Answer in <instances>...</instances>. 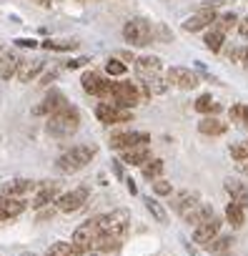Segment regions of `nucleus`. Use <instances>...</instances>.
I'll list each match as a JSON object with an SVG mask.
<instances>
[{"label":"nucleus","instance_id":"f257e3e1","mask_svg":"<svg viewBox=\"0 0 248 256\" xmlns=\"http://www.w3.org/2000/svg\"><path fill=\"white\" fill-rule=\"evenodd\" d=\"M45 128H48V134H50L53 138H68V136H73L78 128H80V110H78L75 106L65 103L60 110H55V113L48 118Z\"/></svg>","mask_w":248,"mask_h":256},{"label":"nucleus","instance_id":"f03ea898","mask_svg":"<svg viewBox=\"0 0 248 256\" xmlns=\"http://www.w3.org/2000/svg\"><path fill=\"white\" fill-rule=\"evenodd\" d=\"M146 98H151V93H148V88L146 86H136V83H131V80H120V83H113L110 86V100H113V106H118V108H133V106H138V103H143ZM108 100V103H110Z\"/></svg>","mask_w":248,"mask_h":256},{"label":"nucleus","instance_id":"7ed1b4c3","mask_svg":"<svg viewBox=\"0 0 248 256\" xmlns=\"http://www.w3.org/2000/svg\"><path fill=\"white\" fill-rule=\"evenodd\" d=\"M95 154H98V148H95L93 144L73 146V148H70V151H65L63 156H58L55 168H58L60 174H75V171L85 168V166L93 161V156H95Z\"/></svg>","mask_w":248,"mask_h":256},{"label":"nucleus","instance_id":"20e7f679","mask_svg":"<svg viewBox=\"0 0 248 256\" xmlns=\"http://www.w3.org/2000/svg\"><path fill=\"white\" fill-rule=\"evenodd\" d=\"M93 221H95V226L100 228V234L123 238V234H126V228H128V224H131V214H128V208H115V211L103 214V216H98V218H93Z\"/></svg>","mask_w":248,"mask_h":256},{"label":"nucleus","instance_id":"39448f33","mask_svg":"<svg viewBox=\"0 0 248 256\" xmlns=\"http://www.w3.org/2000/svg\"><path fill=\"white\" fill-rule=\"evenodd\" d=\"M123 38H126L131 46H148L151 40H153V28H151V23L148 20H143V18H133V20H128L126 26H123Z\"/></svg>","mask_w":248,"mask_h":256},{"label":"nucleus","instance_id":"423d86ee","mask_svg":"<svg viewBox=\"0 0 248 256\" xmlns=\"http://www.w3.org/2000/svg\"><path fill=\"white\" fill-rule=\"evenodd\" d=\"M151 136L141 134V131H120L110 136V148H120V151H128V148H138V146H148Z\"/></svg>","mask_w":248,"mask_h":256},{"label":"nucleus","instance_id":"0eeeda50","mask_svg":"<svg viewBox=\"0 0 248 256\" xmlns=\"http://www.w3.org/2000/svg\"><path fill=\"white\" fill-rule=\"evenodd\" d=\"M88 194H90V191H88L85 186H78V188H73V191H68V194H60L58 201H55V208L63 211V214H73V211H78V208L85 206Z\"/></svg>","mask_w":248,"mask_h":256},{"label":"nucleus","instance_id":"6e6552de","mask_svg":"<svg viewBox=\"0 0 248 256\" xmlns=\"http://www.w3.org/2000/svg\"><path fill=\"white\" fill-rule=\"evenodd\" d=\"M98 236H100V228H98V226H95V221L90 218V221H85V224H80V226L75 228V234H73V244L85 254L88 248H95Z\"/></svg>","mask_w":248,"mask_h":256},{"label":"nucleus","instance_id":"1a4fd4ad","mask_svg":"<svg viewBox=\"0 0 248 256\" xmlns=\"http://www.w3.org/2000/svg\"><path fill=\"white\" fill-rule=\"evenodd\" d=\"M95 116H98V120H100V123H108V126H113V123H126V120H131V118H133V113H131V110L118 108V106H113V103H98Z\"/></svg>","mask_w":248,"mask_h":256},{"label":"nucleus","instance_id":"9d476101","mask_svg":"<svg viewBox=\"0 0 248 256\" xmlns=\"http://www.w3.org/2000/svg\"><path fill=\"white\" fill-rule=\"evenodd\" d=\"M168 83L176 86V88H183V90H191L198 86V76L191 70V68H183V66H173L168 68Z\"/></svg>","mask_w":248,"mask_h":256},{"label":"nucleus","instance_id":"9b49d317","mask_svg":"<svg viewBox=\"0 0 248 256\" xmlns=\"http://www.w3.org/2000/svg\"><path fill=\"white\" fill-rule=\"evenodd\" d=\"M216 10H213V6H206L203 10H198V13H193L191 18H186V23H183V30H188V33H198V30H203V28H208L211 23H216Z\"/></svg>","mask_w":248,"mask_h":256},{"label":"nucleus","instance_id":"f8f14e48","mask_svg":"<svg viewBox=\"0 0 248 256\" xmlns=\"http://www.w3.org/2000/svg\"><path fill=\"white\" fill-rule=\"evenodd\" d=\"M80 83H83V90H85V93H90V96H100V98H110V86H113V83L103 80L98 73H93V70L83 73Z\"/></svg>","mask_w":248,"mask_h":256},{"label":"nucleus","instance_id":"ddd939ff","mask_svg":"<svg viewBox=\"0 0 248 256\" xmlns=\"http://www.w3.org/2000/svg\"><path fill=\"white\" fill-rule=\"evenodd\" d=\"M161 70H163V63L156 56H143L136 60V73L141 76V80H153L161 76Z\"/></svg>","mask_w":248,"mask_h":256},{"label":"nucleus","instance_id":"4468645a","mask_svg":"<svg viewBox=\"0 0 248 256\" xmlns=\"http://www.w3.org/2000/svg\"><path fill=\"white\" fill-rule=\"evenodd\" d=\"M65 103H68V100H65V96H63L60 90H48V96L43 98L40 106L33 108V113H35V116H53V113L60 110Z\"/></svg>","mask_w":248,"mask_h":256},{"label":"nucleus","instance_id":"2eb2a0df","mask_svg":"<svg viewBox=\"0 0 248 256\" xmlns=\"http://www.w3.org/2000/svg\"><path fill=\"white\" fill-rule=\"evenodd\" d=\"M58 196H60V186L55 181H45V184H40V188H38V194L33 198V206L35 208H45V206L55 204Z\"/></svg>","mask_w":248,"mask_h":256},{"label":"nucleus","instance_id":"dca6fc26","mask_svg":"<svg viewBox=\"0 0 248 256\" xmlns=\"http://www.w3.org/2000/svg\"><path fill=\"white\" fill-rule=\"evenodd\" d=\"M25 211V201L23 198H15V196H5L0 194V221H8V218H15Z\"/></svg>","mask_w":248,"mask_h":256},{"label":"nucleus","instance_id":"f3484780","mask_svg":"<svg viewBox=\"0 0 248 256\" xmlns=\"http://www.w3.org/2000/svg\"><path fill=\"white\" fill-rule=\"evenodd\" d=\"M218 231H221V221L213 216L211 221H206V224H201V226H196V231H193V241L196 244H203V246H208L216 236H218Z\"/></svg>","mask_w":248,"mask_h":256},{"label":"nucleus","instance_id":"a211bd4d","mask_svg":"<svg viewBox=\"0 0 248 256\" xmlns=\"http://www.w3.org/2000/svg\"><path fill=\"white\" fill-rule=\"evenodd\" d=\"M43 68H45V63L43 60H38V58H28V60H20V66H18V80L20 83H30L33 78H38L40 73H43Z\"/></svg>","mask_w":248,"mask_h":256},{"label":"nucleus","instance_id":"6ab92c4d","mask_svg":"<svg viewBox=\"0 0 248 256\" xmlns=\"http://www.w3.org/2000/svg\"><path fill=\"white\" fill-rule=\"evenodd\" d=\"M18 56L13 50H0V80H10L18 73Z\"/></svg>","mask_w":248,"mask_h":256},{"label":"nucleus","instance_id":"aec40b11","mask_svg":"<svg viewBox=\"0 0 248 256\" xmlns=\"http://www.w3.org/2000/svg\"><path fill=\"white\" fill-rule=\"evenodd\" d=\"M33 188H35V181H30V178H13V181H8V184L3 186V194H5V196L23 198V194H28V191H33Z\"/></svg>","mask_w":248,"mask_h":256},{"label":"nucleus","instance_id":"412c9836","mask_svg":"<svg viewBox=\"0 0 248 256\" xmlns=\"http://www.w3.org/2000/svg\"><path fill=\"white\" fill-rule=\"evenodd\" d=\"M226 191L231 194V198H233V204H238V206H248V188H246V184L243 181H238V178H228L226 181Z\"/></svg>","mask_w":248,"mask_h":256},{"label":"nucleus","instance_id":"4be33fe9","mask_svg":"<svg viewBox=\"0 0 248 256\" xmlns=\"http://www.w3.org/2000/svg\"><path fill=\"white\" fill-rule=\"evenodd\" d=\"M201 204V196L196 194V191H183V194H178L176 196V201H173V208L181 214V216H186L191 208H196Z\"/></svg>","mask_w":248,"mask_h":256},{"label":"nucleus","instance_id":"5701e85b","mask_svg":"<svg viewBox=\"0 0 248 256\" xmlns=\"http://www.w3.org/2000/svg\"><path fill=\"white\" fill-rule=\"evenodd\" d=\"M198 131H201L203 136H223V134L228 131V126L221 123L216 116H206V118L198 123Z\"/></svg>","mask_w":248,"mask_h":256},{"label":"nucleus","instance_id":"b1692460","mask_svg":"<svg viewBox=\"0 0 248 256\" xmlns=\"http://www.w3.org/2000/svg\"><path fill=\"white\" fill-rule=\"evenodd\" d=\"M151 161V151L148 146H138V148H128V151H123V164H128V166H143Z\"/></svg>","mask_w":248,"mask_h":256},{"label":"nucleus","instance_id":"393cba45","mask_svg":"<svg viewBox=\"0 0 248 256\" xmlns=\"http://www.w3.org/2000/svg\"><path fill=\"white\" fill-rule=\"evenodd\" d=\"M188 224H193V226H201V224H206V221H211L213 218V208L208 206V204H198L196 208H191L186 216H183Z\"/></svg>","mask_w":248,"mask_h":256},{"label":"nucleus","instance_id":"a878e982","mask_svg":"<svg viewBox=\"0 0 248 256\" xmlns=\"http://www.w3.org/2000/svg\"><path fill=\"white\" fill-rule=\"evenodd\" d=\"M226 221H228L233 228H241V226L246 224V208L231 201V204L226 206Z\"/></svg>","mask_w":248,"mask_h":256},{"label":"nucleus","instance_id":"bb28decb","mask_svg":"<svg viewBox=\"0 0 248 256\" xmlns=\"http://www.w3.org/2000/svg\"><path fill=\"white\" fill-rule=\"evenodd\" d=\"M83 251L75 246V244H65V241H60V244H53L50 248H48V254L45 256H80Z\"/></svg>","mask_w":248,"mask_h":256},{"label":"nucleus","instance_id":"cd10ccee","mask_svg":"<svg viewBox=\"0 0 248 256\" xmlns=\"http://www.w3.org/2000/svg\"><path fill=\"white\" fill-rule=\"evenodd\" d=\"M223 40H226V33H221V30H208L206 33V38H203V43H206V48L211 50V53H221V48H223Z\"/></svg>","mask_w":248,"mask_h":256},{"label":"nucleus","instance_id":"c85d7f7f","mask_svg":"<svg viewBox=\"0 0 248 256\" xmlns=\"http://www.w3.org/2000/svg\"><path fill=\"white\" fill-rule=\"evenodd\" d=\"M196 110H198V113H206V116H216V113L221 110V103H216L208 93H203V96L196 100Z\"/></svg>","mask_w":248,"mask_h":256},{"label":"nucleus","instance_id":"c756f323","mask_svg":"<svg viewBox=\"0 0 248 256\" xmlns=\"http://www.w3.org/2000/svg\"><path fill=\"white\" fill-rule=\"evenodd\" d=\"M231 246H233V238H231V236H216V238L208 244V251L216 254V256H223V254L231 251Z\"/></svg>","mask_w":248,"mask_h":256},{"label":"nucleus","instance_id":"7c9ffc66","mask_svg":"<svg viewBox=\"0 0 248 256\" xmlns=\"http://www.w3.org/2000/svg\"><path fill=\"white\" fill-rule=\"evenodd\" d=\"M141 168H143V176H146L148 181H158L161 174H163V161H161V158H151V161L143 164Z\"/></svg>","mask_w":248,"mask_h":256},{"label":"nucleus","instance_id":"2f4dec72","mask_svg":"<svg viewBox=\"0 0 248 256\" xmlns=\"http://www.w3.org/2000/svg\"><path fill=\"white\" fill-rule=\"evenodd\" d=\"M95 248H98V251H118V248H120V238H118V236L100 234L98 241H95Z\"/></svg>","mask_w":248,"mask_h":256},{"label":"nucleus","instance_id":"473e14b6","mask_svg":"<svg viewBox=\"0 0 248 256\" xmlns=\"http://www.w3.org/2000/svg\"><path fill=\"white\" fill-rule=\"evenodd\" d=\"M45 50H75L78 40H43L40 43Z\"/></svg>","mask_w":248,"mask_h":256},{"label":"nucleus","instance_id":"72a5a7b5","mask_svg":"<svg viewBox=\"0 0 248 256\" xmlns=\"http://www.w3.org/2000/svg\"><path fill=\"white\" fill-rule=\"evenodd\" d=\"M146 206H148V211L153 214V218H156L158 224H168V214H166V208H163L156 198H146Z\"/></svg>","mask_w":248,"mask_h":256},{"label":"nucleus","instance_id":"f704fd0d","mask_svg":"<svg viewBox=\"0 0 248 256\" xmlns=\"http://www.w3.org/2000/svg\"><path fill=\"white\" fill-rule=\"evenodd\" d=\"M228 113H231V120H233L236 126H248V106L238 103V106H233Z\"/></svg>","mask_w":248,"mask_h":256},{"label":"nucleus","instance_id":"c9c22d12","mask_svg":"<svg viewBox=\"0 0 248 256\" xmlns=\"http://www.w3.org/2000/svg\"><path fill=\"white\" fill-rule=\"evenodd\" d=\"M233 26H236V16H233V13H226V16L216 18V30H221V33L231 30Z\"/></svg>","mask_w":248,"mask_h":256},{"label":"nucleus","instance_id":"e433bc0d","mask_svg":"<svg viewBox=\"0 0 248 256\" xmlns=\"http://www.w3.org/2000/svg\"><path fill=\"white\" fill-rule=\"evenodd\" d=\"M126 70H128L126 63H120L118 58H110V60L105 63V73H108V76H123Z\"/></svg>","mask_w":248,"mask_h":256},{"label":"nucleus","instance_id":"4c0bfd02","mask_svg":"<svg viewBox=\"0 0 248 256\" xmlns=\"http://www.w3.org/2000/svg\"><path fill=\"white\" fill-rule=\"evenodd\" d=\"M231 156L241 164V161H248V144H233L231 146Z\"/></svg>","mask_w":248,"mask_h":256},{"label":"nucleus","instance_id":"58836bf2","mask_svg":"<svg viewBox=\"0 0 248 256\" xmlns=\"http://www.w3.org/2000/svg\"><path fill=\"white\" fill-rule=\"evenodd\" d=\"M231 58H233V63L248 68V46H243V48H233V50H231Z\"/></svg>","mask_w":248,"mask_h":256},{"label":"nucleus","instance_id":"ea45409f","mask_svg":"<svg viewBox=\"0 0 248 256\" xmlns=\"http://www.w3.org/2000/svg\"><path fill=\"white\" fill-rule=\"evenodd\" d=\"M153 191H156L158 196H168V194L173 191V186H171L168 181H163V178H158V181L153 184Z\"/></svg>","mask_w":248,"mask_h":256},{"label":"nucleus","instance_id":"a19ab883","mask_svg":"<svg viewBox=\"0 0 248 256\" xmlns=\"http://www.w3.org/2000/svg\"><path fill=\"white\" fill-rule=\"evenodd\" d=\"M15 46H18V48H38L40 43H38V40H33V38H18V40H15Z\"/></svg>","mask_w":248,"mask_h":256},{"label":"nucleus","instance_id":"79ce46f5","mask_svg":"<svg viewBox=\"0 0 248 256\" xmlns=\"http://www.w3.org/2000/svg\"><path fill=\"white\" fill-rule=\"evenodd\" d=\"M238 33H241V36L248 40V18H243V20L238 23Z\"/></svg>","mask_w":248,"mask_h":256},{"label":"nucleus","instance_id":"37998d69","mask_svg":"<svg viewBox=\"0 0 248 256\" xmlns=\"http://www.w3.org/2000/svg\"><path fill=\"white\" fill-rule=\"evenodd\" d=\"M88 63V58H80V60H68V68H80V66H85Z\"/></svg>","mask_w":248,"mask_h":256},{"label":"nucleus","instance_id":"c03bdc74","mask_svg":"<svg viewBox=\"0 0 248 256\" xmlns=\"http://www.w3.org/2000/svg\"><path fill=\"white\" fill-rule=\"evenodd\" d=\"M113 171H115L118 176H123V166H120V161H113Z\"/></svg>","mask_w":248,"mask_h":256},{"label":"nucleus","instance_id":"a18cd8bd","mask_svg":"<svg viewBox=\"0 0 248 256\" xmlns=\"http://www.w3.org/2000/svg\"><path fill=\"white\" fill-rule=\"evenodd\" d=\"M40 3H43L45 8H50V0H40Z\"/></svg>","mask_w":248,"mask_h":256},{"label":"nucleus","instance_id":"49530a36","mask_svg":"<svg viewBox=\"0 0 248 256\" xmlns=\"http://www.w3.org/2000/svg\"><path fill=\"white\" fill-rule=\"evenodd\" d=\"M23 256H35V254H23Z\"/></svg>","mask_w":248,"mask_h":256},{"label":"nucleus","instance_id":"de8ad7c7","mask_svg":"<svg viewBox=\"0 0 248 256\" xmlns=\"http://www.w3.org/2000/svg\"><path fill=\"white\" fill-rule=\"evenodd\" d=\"M90 256H95V254H90Z\"/></svg>","mask_w":248,"mask_h":256}]
</instances>
